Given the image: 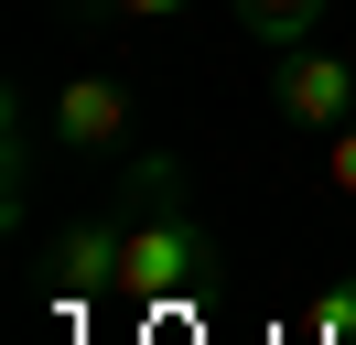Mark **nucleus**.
<instances>
[{
    "label": "nucleus",
    "mask_w": 356,
    "mask_h": 345,
    "mask_svg": "<svg viewBox=\"0 0 356 345\" xmlns=\"http://www.w3.org/2000/svg\"><path fill=\"white\" fill-rule=\"evenodd\" d=\"M108 194H119V302H130V313L195 302L205 280H216V227H205L195 194H184V162L152 151V162H130Z\"/></svg>",
    "instance_id": "obj_1"
},
{
    "label": "nucleus",
    "mask_w": 356,
    "mask_h": 345,
    "mask_svg": "<svg viewBox=\"0 0 356 345\" xmlns=\"http://www.w3.org/2000/svg\"><path fill=\"white\" fill-rule=\"evenodd\" d=\"M227 11H238V33L270 43V54H291V43L324 33V0H227Z\"/></svg>",
    "instance_id": "obj_5"
},
{
    "label": "nucleus",
    "mask_w": 356,
    "mask_h": 345,
    "mask_svg": "<svg viewBox=\"0 0 356 345\" xmlns=\"http://www.w3.org/2000/svg\"><path fill=\"white\" fill-rule=\"evenodd\" d=\"M108 291L119 302V194L108 205H87V216H65V237H54V302H97Z\"/></svg>",
    "instance_id": "obj_3"
},
{
    "label": "nucleus",
    "mask_w": 356,
    "mask_h": 345,
    "mask_svg": "<svg viewBox=\"0 0 356 345\" xmlns=\"http://www.w3.org/2000/svg\"><path fill=\"white\" fill-rule=\"evenodd\" d=\"M173 11H195V0H108V22H173Z\"/></svg>",
    "instance_id": "obj_7"
},
{
    "label": "nucleus",
    "mask_w": 356,
    "mask_h": 345,
    "mask_svg": "<svg viewBox=\"0 0 356 345\" xmlns=\"http://www.w3.org/2000/svg\"><path fill=\"white\" fill-rule=\"evenodd\" d=\"M270 119L302 129V141H334V129L356 119V54H334V43H291V54L270 65Z\"/></svg>",
    "instance_id": "obj_2"
},
{
    "label": "nucleus",
    "mask_w": 356,
    "mask_h": 345,
    "mask_svg": "<svg viewBox=\"0 0 356 345\" xmlns=\"http://www.w3.org/2000/svg\"><path fill=\"white\" fill-rule=\"evenodd\" d=\"M44 119H54L65 151H119V141H130V86H119V76H65Z\"/></svg>",
    "instance_id": "obj_4"
},
{
    "label": "nucleus",
    "mask_w": 356,
    "mask_h": 345,
    "mask_svg": "<svg viewBox=\"0 0 356 345\" xmlns=\"http://www.w3.org/2000/svg\"><path fill=\"white\" fill-rule=\"evenodd\" d=\"M346 313H356V280H346Z\"/></svg>",
    "instance_id": "obj_8"
},
{
    "label": "nucleus",
    "mask_w": 356,
    "mask_h": 345,
    "mask_svg": "<svg viewBox=\"0 0 356 345\" xmlns=\"http://www.w3.org/2000/svg\"><path fill=\"white\" fill-rule=\"evenodd\" d=\"M324 184H334V194H346V205H356V119H346V129H334V141H324Z\"/></svg>",
    "instance_id": "obj_6"
}]
</instances>
